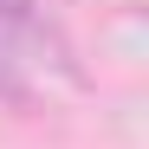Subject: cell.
Masks as SVG:
<instances>
[{"label": "cell", "instance_id": "obj_1", "mask_svg": "<svg viewBox=\"0 0 149 149\" xmlns=\"http://www.w3.org/2000/svg\"><path fill=\"white\" fill-rule=\"evenodd\" d=\"M0 97H7V104H26V97H33V91H26V78L13 71V58H7V52H0Z\"/></svg>", "mask_w": 149, "mask_h": 149}, {"label": "cell", "instance_id": "obj_2", "mask_svg": "<svg viewBox=\"0 0 149 149\" xmlns=\"http://www.w3.org/2000/svg\"><path fill=\"white\" fill-rule=\"evenodd\" d=\"M26 13H33V0H0V26H19Z\"/></svg>", "mask_w": 149, "mask_h": 149}]
</instances>
